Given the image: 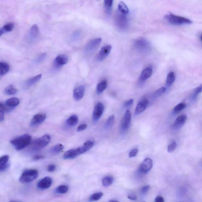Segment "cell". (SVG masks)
Instances as JSON below:
<instances>
[{"mask_svg": "<svg viewBox=\"0 0 202 202\" xmlns=\"http://www.w3.org/2000/svg\"><path fill=\"white\" fill-rule=\"evenodd\" d=\"M31 140V136L29 134H25L12 139L10 143L16 150H21L29 145Z\"/></svg>", "mask_w": 202, "mask_h": 202, "instance_id": "cell-1", "label": "cell"}, {"mask_svg": "<svg viewBox=\"0 0 202 202\" xmlns=\"http://www.w3.org/2000/svg\"><path fill=\"white\" fill-rule=\"evenodd\" d=\"M165 19L170 24L175 25L192 24V21L190 19L183 17L176 16L173 14L166 15Z\"/></svg>", "mask_w": 202, "mask_h": 202, "instance_id": "cell-2", "label": "cell"}, {"mask_svg": "<svg viewBox=\"0 0 202 202\" xmlns=\"http://www.w3.org/2000/svg\"><path fill=\"white\" fill-rule=\"evenodd\" d=\"M38 176V172L35 169L26 170L23 172L19 178V182L21 183H29L37 179Z\"/></svg>", "mask_w": 202, "mask_h": 202, "instance_id": "cell-3", "label": "cell"}, {"mask_svg": "<svg viewBox=\"0 0 202 202\" xmlns=\"http://www.w3.org/2000/svg\"><path fill=\"white\" fill-rule=\"evenodd\" d=\"M50 141L51 137L49 135H44L34 141L32 144L31 147L34 150H40L46 146Z\"/></svg>", "mask_w": 202, "mask_h": 202, "instance_id": "cell-4", "label": "cell"}, {"mask_svg": "<svg viewBox=\"0 0 202 202\" xmlns=\"http://www.w3.org/2000/svg\"><path fill=\"white\" fill-rule=\"evenodd\" d=\"M153 166L152 159L149 157L145 158L140 165L138 170V173L141 175H145L151 169Z\"/></svg>", "mask_w": 202, "mask_h": 202, "instance_id": "cell-5", "label": "cell"}, {"mask_svg": "<svg viewBox=\"0 0 202 202\" xmlns=\"http://www.w3.org/2000/svg\"><path fill=\"white\" fill-rule=\"evenodd\" d=\"M86 153L83 146L78 147L76 149H70L67 151L63 155V158L64 159H72Z\"/></svg>", "mask_w": 202, "mask_h": 202, "instance_id": "cell-6", "label": "cell"}, {"mask_svg": "<svg viewBox=\"0 0 202 202\" xmlns=\"http://www.w3.org/2000/svg\"><path fill=\"white\" fill-rule=\"evenodd\" d=\"M131 112L127 110L121 120L120 128L123 131H126L129 128L131 121Z\"/></svg>", "mask_w": 202, "mask_h": 202, "instance_id": "cell-7", "label": "cell"}, {"mask_svg": "<svg viewBox=\"0 0 202 202\" xmlns=\"http://www.w3.org/2000/svg\"><path fill=\"white\" fill-rule=\"evenodd\" d=\"M40 34V30L37 25L34 24L31 26L29 30L27 39L29 42L31 43L35 41L38 38Z\"/></svg>", "mask_w": 202, "mask_h": 202, "instance_id": "cell-8", "label": "cell"}, {"mask_svg": "<svg viewBox=\"0 0 202 202\" xmlns=\"http://www.w3.org/2000/svg\"><path fill=\"white\" fill-rule=\"evenodd\" d=\"M104 110V106L103 103L99 102L97 104L94 108L92 114V118L94 121L96 122L99 120L103 114Z\"/></svg>", "mask_w": 202, "mask_h": 202, "instance_id": "cell-9", "label": "cell"}, {"mask_svg": "<svg viewBox=\"0 0 202 202\" xmlns=\"http://www.w3.org/2000/svg\"><path fill=\"white\" fill-rule=\"evenodd\" d=\"M68 61V58L65 55H58L55 58L53 62V67L55 69H59L66 64Z\"/></svg>", "mask_w": 202, "mask_h": 202, "instance_id": "cell-10", "label": "cell"}, {"mask_svg": "<svg viewBox=\"0 0 202 202\" xmlns=\"http://www.w3.org/2000/svg\"><path fill=\"white\" fill-rule=\"evenodd\" d=\"M102 42V39L98 38L91 40L86 45L85 49L87 52H91L97 49Z\"/></svg>", "mask_w": 202, "mask_h": 202, "instance_id": "cell-11", "label": "cell"}, {"mask_svg": "<svg viewBox=\"0 0 202 202\" xmlns=\"http://www.w3.org/2000/svg\"><path fill=\"white\" fill-rule=\"evenodd\" d=\"M85 88L84 85H80L76 87L73 91V97L76 101L81 100L85 95Z\"/></svg>", "mask_w": 202, "mask_h": 202, "instance_id": "cell-12", "label": "cell"}, {"mask_svg": "<svg viewBox=\"0 0 202 202\" xmlns=\"http://www.w3.org/2000/svg\"><path fill=\"white\" fill-rule=\"evenodd\" d=\"M112 47L110 45H105L101 48L97 55V59L99 61L104 60L110 53Z\"/></svg>", "mask_w": 202, "mask_h": 202, "instance_id": "cell-13", "label": "cell"}, {"mask_svg": "<svg viewBox=\"0 0 202 202\" xmlns=\"http://www.w3.org/2000/svg\"><path fill=\"white\" fill-rule=\"evenodd\" d=\"M52 178L49 177H46L39 181L37 184V187L38 188L41 189H48L52 186Z\"/></svg>", "mask_w": 202, "mask_h": 202, "instance_id": "cell-14", "label": "cell"}, {"mask_svg": "<svg viewBox=\"0 0 202 202\" xmlns=\"http://www.w3.org/2000/svg\"><path fill=\"white\" fill-rule=\"evenodd\" d=\"M46 115L45 114H38L35 115L33 117L30 122V125L34 126L41 124L46 118Z\"/></svg>", "mask_w": 202, "mask_h": 202, "instance_id": "cell-15", "label": "cell"}, {"mask_svg": "<svg viewBox=\"0 0 202 202\" xmlns=\"http://www.w3.org/2000/svg\"><path fill=\"white\" fill-rule=\"evenodd\" d=\"M187 120V117L186 115H182L178 116L176 119L175 123L173 124V128L175 129L181 128L186 123Z\"/></svg>", "mask_w": 202, "mask_h": 202, "instance_id": "cell-16", "label": "cell"}, {"mask_svg": "<svg viewBox=\"0 0 202 202\" xmlns=\"http://www.w3.org/2000/svg\"><path fill=\"white\" fill-rule=\"evenodd\" d=\"M149 103V101L146 99H144L139 102L135 109V115H139L144 111L147 107Z\"/></svg>", "mask_w": 202, "mask_h": 202, "instance_id": "cell-17", "label": "cell"}, {"mask_svg": "<svg viewBox=\"0 0 202 202\" xmlns=\"http://www.w3.org/2000/svg\"><path fill=\"white\" fill-rule=\"evenodd\" d=\"M153 69L150 67H147L144 69L140 76V81L143 82L150 78L153 74Z\"/></svg>", "mask_w": 202, "mask_h": 202, "instance_id": "cell-18", "label": "cell"}, {"mask_svg": "<svg viewBox=\"0 0 202 202\" xmlns=\"http://www.w3.org/2000/svg\"><path fill=\"white\" fill-rule=\"evenodd\" d=\"M9 156L6 155L2 156L0 158V171L4 172L8 169L9 167Z\"/></svg>", "mask_w": 202, "mask_h": 202, "instance_id": "cell-19", "label": "cell"}, {"mask_svg": "<svg viewBox=\"0 0 202 202\" xmlns=\"http://www.w3.org/2000/svg\"><path fill=\"white\" fill-rule=\"evenodd\" d=\"M41 77H42V74H40L29 79L25 83V87L28 88L32 86L33 85H34V84L41 79Z\"/></svg>", "mask_w": 202, "mask_h": 202, "instance_id": "cell-20", "label": "cell"}, {"mask_svg": "<svg viewBox=\"0 0 202 202\" xmlns=\"http://www.w3.org/2000/svg\"><path fill=\"white\" fill-rule=\"evenodd\" d=\"M20 101L17 98H10L5 102V106L10 108L15 107L19 104Z\"/></svg>", "mask_w": 202, "mask_h": 202, "instance_id": "cell-21", "label": "cell"}, {"mask_svg": "<svg viewBox=\"0 0 202 202\" xmlns=\"http://www.w3.org/2000/svg\"><path fill=\"white\" fill-rule=\"evenodd\" d=\"M14 25L12 23H8L6 24L0 29V36L6 33L10 32L13 30Z\"/></svg>", "mask_w": 202, "mask_h": 202, "instance_id": "cell-22", "label": "cell"}, {"mask_svg": "<svg viewBox=\"0 0 202 202\" xmlns=\"http://www.w3.org/2000/svg\"><path fill=\"white\" fill-rule=\"evenodd\" d=\"M10 66L8 64L5 62L0 63V76H2L6 74L9 71Z\"/></svg>", "mask_w": 202, "mask_h": 202, "instance_id": "cell-23", "label": "cell"}, {"mask_svg": "<svg viewBox=\"0 0 202 202\" xmlns=\"http://www.w3.org/2000/svg\"><path fill=\"white\" fill-rule=\"evenodd\" d=\"M176 79V75L173 72H170L167 76L166 84L167 86L170 87L175 82Z\"/></svg>", "mask_w": 202, "mask_h": 202, "instance_id": "cell-24", "label": "cell"}, {"mask_svg": "<svg viewBox=\"0 0 202 202\" xmlns=\"http://www.w3.org/2000/svg\"><path fill=\"white\" fill-rule=\"evenodd\" d=\"M107 85V82L106 80H103L98 84L96 86V91L98 94L102 93L106 89Z\"/></svg>", "mask_w": 202, "mask_h": 202, "instance_id": "cell-25", "label": "cell"}, {"mask_svg": "<svg viewBox=\"0 0 202 202\" xmlns=\"http://www.w3.org/2000/svg\"><path fill=\"white\" fill-rule=\"evenodd\" d=\"M64 149L63 145L61 144H58L52 146L50 150V153L52 154H56L60 153Z\"/></svg>", "mask_w": 202, "mask_h": 202, "instance_id": "cell-26", "label": "cell"}, {"mask_svg": "<svg viewBox=\"0 0 202 202\" xmlns=\"http://www.w3.org/2000/svg\"><path fill=\"white\" fill-rule=\"evenodd\" d=\"M78 122V117L76 115H73L66 120V124L69 126H73L77 124Z\"/></svg>", "mask_w": 202, "mask_h": 202, "instance_id": "cell-27", "label": "cell"}, {"mask_svg": "<svg viewBox=\"0 0 202 202\" xmlns=\"http://www.w3.org/2000/svg\"><path fill=\"white\" fill-rule=\"evenodd\" d=\"M17 90L12 85H9L6 88L5 90V92L6 94L8 95H13L17 92Z\"/></svg>", "mask_w": 202, "mask_h": 202, "instance_id": "cell-28", "label": "cell"}, {"mask_svg": "<svg viewBox=\"0 0 202 202\" xmlns=\"http://www.w3.org/2000/svg\"><path fill=\"white\" fill-rule=\"evenodd\" d=\"M119 10L123 14H128L129 12V9L125 3L123 1H120L118 5Z\"/></svg>", "mask_w": 202, "mask_h": 202, "instance_id": "cell-29", "label": "cell"}, {"mask_svg": "<svg viewBox=\"0 0 202 202\" xmlns=\"http://www.w3.org/2000/svg\"><path fill=\"white\" fill-rule=\"evenodd\" d=\"M114 181V178L112 176H107L104 178L102 180V183L103 186H108L111 185Z\"/></svg>", "mask_w": 202, "mask_h": 202, "instance_id": "cell-30", "label": "cell"}, {"mask_svg": "<svg viewBox=\"0 0 202 202\" xmlns=\"http://www.w3.org/2000/svg\"><path fill=\"white\" fill-rule=\"evenodd\" d=\"M103 196V193L102 192H99L94 193L91 195L89 199L90 202H93L97 201L100 200Z\"/></svg>", "mask_w": 202, "mask_h": 202, "instance_id": "cell-31", "label": "cell"}, {"mask_svg": "<svg viewBox=\"0 0 202 202\" xmlns=\"http://www.w3.org/2000/svg\"><path fill=\"white\" fill-rule=\"evenodd\" d=\"M69 190L68 187L66 185H61L58 187L56 189V193L59 194H64L67 193Z\"/></svg>", "mask_w": 202, "mask_h": 202, "instance_id": "cell-32", "label": "cell"}, {"mask_svg": "<svg viewBox=\"0 0 202 202\" xmlns=\"http://www.w3.org/2000/svg\"><path fill=\"white\" fill-rule=\"evenodd\" d=\"M186 105L184 103H181L176 106L173 109V113L177 114L186 107Z\"/></svg>", "mask_w": 202, "mask_h": 202, "instance_id": "cell-33", "label": "cell"}, {"mask_svg": "<svg viewBox=\"0 0 202 202\" xmlns=\"http://www.w3.org/2000/svg\"><path fill=\"white\" fill-rule=\"evenodd\" d=\"M46 57V53L41 54L39 55L37 57H36L35 60H34V63L36 64H39L41 63L45 60Z\"/></svg>", "mask_w": 202, "mask_h": 202, "instance_id": "cell-34", "label": "cell"}, {"mask_svg": "<svg viewBox=\"0 0 202 202\" xmlns=\"http://www.w3.org/2000/svg\"><path fill=\"white\" fill-rule=\"evenodd\" d=\"M113 3V0H106V1H104L105 8L108 12H109L111 10Z\"/></svg>", "mask_w": 202, "mask_h": 202, "instance_id": "cell-35", "label": "cell"}, {"mask_svg": "<svg viewBox=\"0 0 202 202\" xmlns=\"http://www.w3.org/2000/svg\"><path fill=\"white\" fill-rule=\"evenodd\" d=\"M6 107L2 103L0 104V121L2 122L5 118V113L6 111Z\"/></svg>", "mask_w": 202, "mask_h": 202, "instance_id": "cell-36", "label": "cell"}, {"mask_svg": "<svg viewBox=\"0 0 202 202\" xmlns=\"http://www.w3.org/2000/svg\"><path fill=\"white\" fill-rule=\"evenodd\" d=\"M177 147V143L175 141H173L169 145L168 148H167V150L169 153H172L173 152L175 151Z\"/></svg>", "mask_w": 202, "mask_h": 202, "instance_id": "cell-37", "label": "cell"}, {"mask_svg": "<svg viewBox=\"0 0 202 202\" xmlns=\"http://www.w3.org/2000/svg\"><path fill=\"white\" fill-rule=\"evenodd\" d=\"M81 32L79 30H76L72 34L71 38L72 41H77L80 38L81 36Z\"/></svg>", "mask_w": 202, "mask_h": 202, "instance_id": "cell-38", "label": "cell"}, {"mask_svg": "<svg viewBox=\"0 0 202 202\" xmlns=\"http://www.w3.org/2000/svg\"><path fill=\"white\" fill-rule=\"evenodd\" d=\"M114 118L115 116L114 115H111L108 118L106 123V128H109L111 127L112 125H113Z\"/></svg>", "mask_w": 202, "mask_h": 202, "instance_id": "cell-39", "label": "cell"}, {"mask_svg": "<svg viewBox=\"0 0 202 202\" xmlns=\"http://www.w3.org/2000/svg\"><path fill=\"white\" fill-rule=\"evenodd\" d=\"M166 90V89L165 87H161L159 88L154 92V94H153V96L157 97L161 96L165 92Z\"/></svg>", "mask_w": 202, "mask_h": 202, "instance_id": "cell-40", "label": "cell"}, {"mask_svg": "<svg viewBox=\"0 0 202 202\" xmlns=\"http://www.w3.org/2000/svg\"><path fill=\"white\" fill-rule=\"evenodd\" d=\"M202 92V84L199 85L197 88H196L193 91V96L196 97Z\"/></svg>", "mask_w": 202, "mask_h": 202, "instance_id": "cell-41", "label": "cell"}, {"mask_svg": "<svg viewBox=\"0 0 202 202\" xmlns=\"http://www.w3.org/2000/svg\"><path fill=\"white\" fill-rule=\"evenodd\" d=\"M150 189V186L149 185L144 186L141 189V193L142 195L146 194Z\"/></svg>", "mask_w": 202, "mask_h": 202, "instance_id": "cell-42", "label": "cell"}, {"mask_svg": "<svg viewBox=\"0 0 202 202\" xmlns=\"http://www.w3.org/2000/svg\"><path fill=\"white\" fill-rule=\"evenodd\" d=\"M138 149L136 148V149H134L133 150H132L130 152L129 154V156L130 157H135L137 155V154H138Z\"/></svg>", "mask_w": 202, "mask_h": 202, "instance_id": "cell-43", "label": "cell"}, {"mask_svg": "<svg viewBox=\"0 0 202 202\" xmlns=\"http://www.w3.org/2000/svg\"><path fill=\"white\" fill-rule=\"evenodd\" d=\"M133 99H130L129 100L126 101L124 103V106L125 107H129L132 106L133 103H134Z\"/></svg>", "mask_w": 202, "mask_h": 202, "instance_id": "cell-44", "label": "cell"}, {"mask_svg": "<svg viewBox=\"0 0 202 202\" xmlns=\"http://www.w3.org/2000/svg\"><path fill=\"white\" fill-rule=\"evenodd\" d=\"M56 166L53 164H50L47 167V171L49 172H54L56 170Z\"/></svg>", "mask_w": 202, "mask_h": 202, "instance_id": "cell-45", "label": "cell"}, {"mask_svg": "<svg viewBox=\"0 0 202 202\" xmlns=\"http://www.w3.org/2000/svg\"><path fill=\"white\" fill-rule=\"evenodd\" d=\"M87 127V124H83L80 125L77 128V131H81L85 130Z\"/></svg>", "mask_w": 202, "mask_h": 202, "instance_id": "cell-46", "label": "cell"}, {"mask_svg": "<svg viewBox=\"0 0 202 202\" xmlns=\"http://www.w3.org/2000/svg\"><path fill=\"white\" fill-rule=\"evenodd\" d=\"M44 158H45V156H44L40 155H37L34 156L33 157V160H39Z\"/></svg>", "mask_w": 202, "mask_h": 202, "instance_id": "cell-47", "label": "cell"}, {"mask_svg": "<svg viewBox=\"0 0 202 202\" xmlns=\"http://www.w3.org/2000/svg\"><path fill=\"white\" fill-rule=\"evenodd\" d=\"M155 202H164V198L161 196H157L155 199Z\"/></svg>", "mask_w": 202, "mask_h": 202, "instance_id": "cell-48", "label": "cell"}, {"mask_svg": "<svg viewBox=\"0 0 202 202\" xmlns=\"http://www.w3.org/2000/svg\"><path fill=\"white\" fill-rule=\"evenodd\" d=\"M128 198L131 200H137V197L136 195L132 194L129 195Z\"/></svg>", "mask_w": 202, "mask_h": 202, "instance_id": "cell-49", "label": "cell"}, {"mask_svg": "<svg viewBox=\"0 0 202 202\" xmlns=\"http://www.w3.org/2000/svg\"><path fill=\"white\" fill-rule=\"evenodd\" d=\"M109 202H119L118 200H110Z\"/></svg>", "mask_w": 202, "mask_h": 202, "instance_id": "cell-50", "label": "cell"}, {"mask_svg": "<svg viewBox=\"0 0 202 202\" xmlns=\"http://www.w3.org/2000/svg\"><path fill=\"white\" fill-rule=\"evenodd\" d=\"M200 40H201V41L202 42V34H201V35H200Z\"/></svg>", "mask_w": 202, "mask_h": 202, "instance_id": "cell-51", "label": "cell"}, {"mask_svg": "<svg viewBox=\"0 0 202 202\" xmlns=\"http://www.w3.org/2000/svg\"><path fill=\"white\" fill-rule=\"evenodd\" d=\"M9 202H19L15 201H10Z\"/></svg>", "mask_w": 202, "mask_h": 202, "instance_id": "cell-52", "label": "cell"}, {"mask_svg": "<svg viewBox=\"0 0 202 202\" xmlns=\"http://www.w3.org/2000/svg\"></svg>", "mask_w": 202, "mask_h": 202, "instance_id": "cell-53", "label": "cell"}]
</instances>
